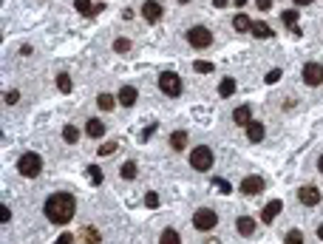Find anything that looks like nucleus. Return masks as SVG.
I'll list each match as a JSON object with an SVG mask.
<instances>
[{
	"instance_id": "412c9836",
	"label": "nucleus",
	"mask_w": 323,
	"mask_h": 244,
	"mask_svg": "<svg viewBox=\"0 0 323 244\" xmlns=\"http://www.w3.org/2000/svg\"><path fill=\"white\" fill-rule=\"evenodd\" d=\"M184 145H187V134H184V131L170 134V148H173V150H184Z\"/></svg>"
},
{
	"instance_id": "c03bdc74",
	"label": "nucleus",
	"mask_w": 323,
	"mask_h": 244,
	"mask_svg": "<svg viewBox=\"0 0 323 244\" xmlns=\"http://www.w3.org/2000/svg\"><path fill=\"white\" fill-rule=\"evenodd\" d=\"M318 170L323 174V154H321V159H318Z\"/></svg>"
},
{
	"instance_id": "c756f323",
	"label": "nucleus",
	"mask_w": 323,
	"mask_h": 244,
	"mask_svg": "<svg viewBox=\"0 0 323 244\" xmlns=\"http://www.w3.org/2000/svg\"><path fill=\"white\" fill-rule=\"evenodd\" d=\"M284 242L287 244H304V233H301V230H289V233L284 236Z\"/></svg>"
},
{
	"instance_id": "2f4dec72",
	"label": "nucleus",
	"mask_w": 323,
	"mask_h": 244,
	"mask_svg": "<svg viewBox=\"0 0 323 244\" xmlns=\"http://www.w3.org/2000/svg\"><path fill=\"white\" fill-rule=\"evenodd\" d=\"M88 176H91V182L94 184H102V170L96 165H88Z\"/></svg>"
},
{
	"instance_id": "09e8293b",
	"label": "nucleus",
	"mask_w": 323,
	"mask_h": 244,
	"mask_svg": "<svg viewBox=\"0 0 323 244\" xmlns=\"http://www.w3.org/2000/svg\"><path fill=\"white\" fill-rule=\"evenodd\" d=\"M179 3H190V0H179Z\"/></svg>"
},
{
	"instance_id": "ea45409f",
	"label": "nucleus",
	"mask_w": 323,
	"mask_h": 244,
	"mask_svg": "<svg viewBox=\"0 0 323 244\" xmlns=\"http://www.w3.org/2000/svg\"><path fill=\"white\" fill-rule=\"evenodd\" d=\"M153 134H156V125H150V128H145V131H142V140H150Z\"/></svg>"
},
{
	"instance_id": "cd10ccee",
	"label": "nucleus",
	"mask_w": 323,
	"mask_h": 244,
	"mask_svg": "<svg viewBox=\"0 0 323 244\" xmlns=\"http://www.w3.org/2000/svg\"><path fill=\"white\" fill-rule=\"evenodd\" d=\"M62 140H65V142H77L79 140L77 125H65V128H62Z\"/></svg>"
},
{
	"instance_id": "79ce46f5",
	"label": "nucleus",
	"mask_w": 323,
	"mask_h": 244,
	"mask_svg": "<svg viewBox=\"0 0 323 244\" xmlns=\"http://www.w3.org/2000/svg\"><path fill=\"white\" fill-rule=\"evenodd\" d=\"M213 6H216V9H224V6H227V0H213Z\"/></svg>"
},
{
	"instance_id": "a19ab883",
	"label": "nucleus",
	"mask_w": 323,
	"mask_h": 244,
	"mask_svg": "<svg viewBox=\"0 0 323 244\" xmlns=\"http://www.w3.org/2000/svg\"><path fill=\"white\" fill-rule=\"evenodd\" d=\"M216 184H219V188H221V193H230V184L224 182V179H216Z\"/></svg>"
},
{
	"instance_id": "b1692460",
	"label": "nucleus",
	"mask_w": 323,
	"mask_h": 244,
	"mask_svg": "<svg viewBox=\"0 0 323 244\" xmlns=\"http://www.w3.org/2000/svg\"><path fill=\"white\" fill-rule=\"evenodd\" d=\"M253 34L261 37V40H270V37H272V28L267 26V23H253Z\"/></svg>"
},
{
	"instance_id": "9b49d317",
	"label": "nucleus",
	"mask_w": 323,
	"mask_h": 244,
	"mask_svg": "<svg viewBox=\"0 0 323 244\" xmlns=\"http://www.w3.org/2000/svg\"><path fill=\"white\" fill-rule=\"evenodd\" d=\"M281 208H284V202H281V199H272L270 204L261 210V222H264V224H272V222H275V216L281 213Z\"/></svg>"
},
{
	"instance_id": "39448f33",
	"label": "nucleus",
	"mask_w": 323,
	"mask_h": 244,
	"mask_svg": "<svg viewBox=\"0 0 323 244\" xmlns=\"http://www.w3.org/2000/svg\"><path fill=\"white\" fill-rule=\"evenodd\" d=\"M159 88H162V94H167V96H179L182 94V77H179L176 71H162V74H159Z\"/></svg>"
},
{
	"instance_id": "4be33fe9",
	"label": "nucleus",
	"mask_w": 323,
	"mask_h": 244,
	"mask_svg": "<svg viewBox=\"0 0 323 244\" xmlns=\"http://www.w3.org/2000/svg\"><path fill=\"white\" fill-rule=\"evenodd\" d=\"M219 94H221V96H233V94H236V80H233V77H224V80H221Z\"/></svg>"
},
{
	"instance_id": "f704fd0d",
	"label": "nucleus",
	"mask_w": 323,
	"mask_h": 244,
	"mask_svg": "<svg viewBox=\"0 0 323 244\" xmlns=\"http://www.w3.org/2000/svg\"><path fill=\"white\" fill-rule=\"evenodd\" d=\"M54 244H77V233H62Z\"/></svg>"
},
{
	"instance_id": "a18cd8bd",
	"label": "nucleus",
	"mask_w": 323,
	"mask_h": 244,
	"mask_svg": "<svg viewBox=\"0 0 323 244\" xmlns=\"http://www.w3.org/2000/svg\"><path fill=\"white\" fill-rule=\"evenodd\" d=\"M207 244H221L219 238H207Z\"/></svg>"
},
{
	"instance_id": "a878e982",
	"label": "nucleus",
	"mask_w": 323,
	"mask_h": 244,
	"mask_svg": "<svg viewBox=\"0 0 323 244\" xmlns=\"http://www.w3.org/2000/svg\"><path fill=\"white\" fill-rule=\"evenodd\" d=\"M57 88H60L62 94H68V91H71V77L65 74V71H60V74H57Z\"/></svg>"
},
{
	"instance_id": "58836bf2",
	"label": "nucleus",
	"mask_w": 323,
	"mask_h": 244,
	"mask_svg": "<svg viewBox=\"0 0 323 244\" xmlns=\"http://www.w3.org/2000/svg\"><path fill=\"white\" fill-rule=\"evenodd\" d=\"M255 6H258L261 12H267V9L272 6V0H255Z\"/></svg>"
},
{
	"instance_id": "e433bc0d",
	"label": "nucleus",
	"mask_w": 323,
	"mask_h": 244,
	"mask_svg": "<svg viewBox=\"0 0 323 244\" xmlns=\"http://www.w3.org/2000/svg\"><path fill=\"white\" fill-rule=\"evenodd\" d=\"M278 80H281V68H272L270 74H267V82H270V86L272 82H278Z\"/></svg>"
},
{
	"instance_id": "5701e85b",
	"label": "nucleus",
	"mask_w": 323,
	"mask_h": 244,
	"mask_svg": "<svg viewBox=\"0 0 323 244\" xmlns=\"http://www.w3.org/2000/svg\"><path fill=\"white\" fill-rule=\"evenodd\" d=\"M96 105H99L102 111H111V108L116 105V96H111V94H105V91H102V94L96 96Z\"/></svg>"
},
{
	"instance_id": "f3484780",
	"label": "nucleus",
	"mask_w": 323,
	"mask_h": 244,
	"mask_svg": "<svg viewBox=\"0 0 323 244\" xmlns=\"http://www.w3.org/2000/svg\"><path fill=\"white\" fill-rule=\"evenodd\" d=\"M233 122H236V125H250V122H253V111H250V105H238L236 111H233Z\"/></svg>"
},
{
	"instance_id": "4c0bfd02",
	"label": "nucleus",
	"mask_w": 323,
	"mask_h": 244,
	"mask_svg": "<svg viewBox=\"0 0 323 244\" xmlns=\"http://www.w3.org/2000/svg\"><path fill=\"white\" fill-rule=\"evenodd\" d=\"M11 218V210L6 208V204H3V208H0V222H3V224H6V222H9Z\"/></svg>"
},
{
	"instance_id": "f03ea898",
	"label": "nucleus",
	"mask_w": 323,
	"mask_h": 244,
	"mask_svg": "<svg viewBox=\"0 0 323 244\" xmlns=\"http://www.w3.org/2000/svg\"><path fill=\"white\" fill-rule=\"evenodd\" d=\"M40 170H43V159H40V154H34V150H26V154L17 159V174H20V176L34 179Z\"/></svg>"
},
{
	"instance_id": "37998d69",
	"label": "nucleus",
	"mask_w": 323,
	"mask_h": 244,
	"mask_svg": "<svg viewBox=\"0 0 323 244\" xmlns=\"http://www.w3.org/2000/svg\"><path fill=\"white\" fill-rule=\"evenodd\" d=\"M312 0H295V6H309Z\"/></svg>"
},
{
	"instance_id": "f8f14e48",
	"label": "nucleus",
	"mask_w": 323,
	"mask_h": 244,
	"mask_svg": "<svg viewBox=\"0 0 323 244\" xmlns=\"http://www.w3.org/2000/svg\"><path fill=\"white\" fill-rule=\"evenodd\" d=\"M102 242V236L96 233V227H82V230H79L77 233V244H99Z\"/></svg>"
},
{
	"instance_id": "2eb2a0df",
	"label": "nucleus",
	"mask_w": 323,
	"mask_h": 244,
	"mask_svg": "<svg viewBox=\"0 0 323 244\" xmlns=\"http://www.w3.org/2000/svg\"><path fill=\"white\" fill-rule=\"evenodd\" d=\"M85 134L91 136V140H102V134H105V122H102V120H96V116H91V120L85 122Z\"/></svg>"
},
{
	"instance_id": "c9c22d12",
	"label": "nucleus",
	"mask_w": 323,
	"mask_h": 244,
	"mask_svg": "<svg viewBox=\"0 0 323 244\" xmlns=\"http://www.w3.org/2000/svg\"><path fill=\"white\" fill-rule=\"evenodd\" d=\"M145 204H148V208H159V196L153 190L148 193V196H145Z\"/></svg>"
},
{
	"instance_id": "473e14b6",
	"label": "nucleus",
	"mask_w": 323,
	"mask_h": 244,
	"mask_svg": "<svg viewBox=\"0 0 323 244\" xmlns=\"http://www.w3.org/2000/svg\"><path fill=\"white\" fill-rule=\"evenodd\" d=\"M17 100H20V91H6L3 94V102L6 105H17Z\"/></svg>"
},
{
	"instance_id": "f257e3e1",
	"label": "nucleus",
	"mask_w": 323,
	"mask_h": 244,
	"mask_svg": "<svg viewBox=\"0 0 323 244\" xmlns=\"http://www.w3.org/2000/svg\"><path fill=\"white\" fill-rule=\"evenodd\" d=\"M43 213L51 224H68L77 213V199L71 193H51L43 204Z\"/></svg>"
},
{
	"instance_id": "393cba45",
	"label": "nucleus",
	"mask_w": 323,
	"mask_h": 244,
	"mask_svg": "<svg viewBox=\"0 0 323 244\" xmlns=\"http://www.w3.org/2000/svg\"><path fill=\"white\" fill-rule=\"evenodd\" d=\"M114 52L116 54H128V52H131V40H128V37H116V40H114Z\"/></svg>"
},
{
	"instance_id": "c85d7f7f",
	"label": "nucleus",
	"mask_w": 323,
	"mask_h": 244,
	"mask_svg": "<svg viewBox=\"0 0 323 244\" xmlns=\"http://www.w3.org/2000/svg\"><path fill=\"white\" fill-rule=\"evenodd\" d=\"M193 68L199 71V74H210V71H216V66L207 62V60H196V62H193Z\"/></svg>"
},
{
	"instance_id": "de8ad7c7",
	"label": "nucleus",
	"mask_w": 323,
	"mask_h": 244,
	"mask_svg": "<svg viewBox=\"0 0 323 244\" xmlns=\"http://www.w3.org/2000/svg\"><path fill=\"white\" fill-rule=\"evenodd\" d=\"M318 236H321V238H323V224H321V227H318Z\"/></svg>"
},
{
	"instance_id": "423d86ee",
	"label": "nucleus",
	"mask_w": 323,
	"mask_h": 244,
	"mask_svg": "<svg viewBox=\"0 0 323 244\" xmlns=\"http://www.w3.org/2000/svg\"><path fill=\"white\" fill-rule=\"evenodd\" d=\"M187 43H190L193 48H210V46H213V32H210L207 26H193L190 32H187Z\"/></svg>"
},
{
	"instance_id": "1a4fd4ad",
	"label": "nucleus",
	"mask_w": 323,
	"mask_h": 244,
	"mask_svg": "<svg viewBox=\"0 0 323 244\" xmlns=\"http://www.w3.org/2000/svg\"><path fill=\"white\" fill-rule=\"evenodd\" d=\"M238 190L247 193V196H258V193H264V179L261 176H247V179H241Z\"/></svg>"
},
{
	"instance_id": "7ed1b4c3",
	"label": "nucleus",
	"mask_w": 323,
	"mask_h": 244,
	"mask_svg": "<svg viewBox=\"0 0 323 244\" xmlns=\"http://www.w3.org/2000/svg\"><path fill=\"white\" fill-rule=\"evenodd\" d=\"M213 148L210 145H196L190 154V168L193 170H199V174H204V170H210L213 168Z\"/></svg>"
},
{
	"instance_id": "49530a36",
	"label": "nucleus",
	"mask_w": 323,
	"mask_h": 244,
	"mask_svg": "<svg viewBox=\"0 0 323 244\" xmlns=\"http://www.w3.org/2000/svg\"><path fill=\"white\" fill-rule=\"evenodd\" d=\"M233 3H236V6H244V3H247V0H233Z\"/></svg>"
},
{
	"instance_id": "a211bd4d",
	"label": "nucleus",
	"mask_w": 323,
	"mask_h": 244,
	"mask_svg": "<svg viewBox=\"0 0 323 244\" xmlns=\"http://www.w3.org/2000/svg\"><path fill=\"white\" fill-rule=\"evenodd\" d=\"M74 9L79 12V14H82V18H94L96 12V6H91V3H88V0H74Z\"/></svg>"
},
{
	"instance_id": "dca6fc26",
	"label": "nucleus",
	"mask_w": 323,
	"mask_h": 244,
	"mask_svg": "<svg viewBox=\"0 0 323 244\" xmlns=\"http://www.w3.org/2000/svg\"><path fill=\"white\" fill-rule=\"evenodd\" d=\"M255 227H258V224H255V218H250V216H238L236 218V230L241 236H253Z\"/></svg>"
},
{
	"instance_id": "9d476101",
	"label": "nucleus",
	"mask_w": 323,
	"mask_h": 244,
	"mask_svg": "<svg viewBox=\"0 0 323 244\" xmlns=\"http://www.w3.org/2000/svg\"><path fill=\"white\" fill-rule=\"evenodd\" d=\"M162 3H156V0H145L142 3V18L148 20V23H159L162 20Z\"/></svg>"
},
{
	"instance_id": "0eeeda50",
	"label": "nucleus",
	"mask_w": 323,
	"mask_h": 244,
	"mask_svg": "<svg viewBox=\"0 0 323 244\" xmlns=\"http://www.w3.org/2000/svg\"><path fill=\"white\" fill-rule=\"evenodd\" d=\"M301 77H304L306 86H321L323 82V66L321 62H306L304 71H301Z\"/></svg>"
},
{
	"instance_id": "bb28decb",
	"label": "nucleus",
	"mask_w": 323,
	"mask_h": 244,
	"mask_svg": "<svg viewBox=\"0 0 323 244\" xmlns=\"http://www.w3.org/2000/svg\"><path fill=\"white\" fill-rule=\"evenodd\" d=\"M119 176H122V179H136V162H125V165L119 168Z\"/></svg>"
},
{
	"instance_id": "aec40b11",
	"label": "nucleus",
	"mask_w": 323,
	"mask_h": 244,
	"mask_svg": "<svg viewBox=\"0 0 323 244\" xmlns=\"http://www.w3.org/2000/svg\"><path fill=\"white\" fill-rule=\"evenodd\" d=\"M233 28L236 32H253V20L247 18V14H236L233 18Z\"/></svg>"
},
{
	"instance_id": "6e6552de",
	"label": "nucleus",
	"mask_w": 323,
	"mask_h": 244,
	"mask_svg": "<svg viewBox=\"0 0 323 244\" xmlns=\"http://www.w3.org/2000/svg\"><path fill=\"white\" fill-rule=\"evenodd\" d=\"M298 202L306 204V208H315V204H321V190H318L315 184H304V188L298 190Z\"/></svg>"
},
{
	"instance_id": "ddd939ff",
	"label": "nucleus",
	"mask_w": 323,
	"mask_h": 244,
	"mask_svg": "<svg viewBox=\"0 0 323 244\" xmlns=\"http://www.w3.org/2000/svg\"><path fill=\"white\" fill-rule=\"evenodd\" d=\"M136 96H139V94H136V88H133V86H122V88H119V94H116V102L125 105V108H131V105L136 102Z\"/></svg>"
},
{
	"instance_id": "6ab92c4d",
	"label": "nucleus",
	"mask_w": 323,
	"mask_h": 244,
	"mask_svg": "<svg viewBox=\"0 0 323 244\" xmlns=\"http://www.w3.org/2000/svg\"><path fill=\"white\" fill-rule=\"evenodd\" d=\"M159 244H182V236L176 233L173 227H167V230H162V236H159Z\"/></svg>"
},
{
	"instance_id": "7c9ffc66",
	"label": "nucleus",
	"mask_w": 323,
	"mask_h": 244,
	"mask_svg": "<svg viewBox=\"0 0 323 244\" xmlns=\"http://www.w3.org/2000/svg\"><path fill=\"white\" fill-rule=\"evenodd\" d=\"M281 20H284L287 26H292V28H295V23H298V9H289V12H284V14H281Z\"/></svg>"
},
{
	"instance_id": "20e7f679",
	"label": "nucleus",
	"mask_w": 323,
	"mask_h": 244,
	"mask_svg": "<svg viewBox=\"0 0 323 244\" xmlns=\"http://www.w3.org/2000/svg\"><path fill=\"white\" fill-rule=\"evenodd\" d=\"M216 224H219V213H216L213 208H199L196 213H193V227H196V230H201V233L213 230Z\"/></svg>"
},
{
	"instance_id": "4468645a",
	"label": "nucleus",
	"mask_w": 323,
	"mask_h": 244,
	"mask_svg": "<svg viewBox=\"0 0 323 244\" xmlns=\"http://www.w3.org/2000/svg\"><path fill=\"white\" fill-rule=\"evenodd\" d=\"M264 136H267V128H264V122L253 120L250 125H247V140H250V142H261Z\"/></svg>"
},
{
	"instance_id": "72a5a7b5",
	"label": "nucleus",
	"mask_w": 323,
	"mask_h": 244,
	"mask_svg": "<svg viewBox=\"0 0 323 244\" xmlns=\"http://www.w3.org/2000/svg\"><path fill=\"white\" fill-rule=\"evenodd\" d=\"M116 145H119V142H105V145H99V156H108V154H114Z\"/></svg>"
}]
</instances>
